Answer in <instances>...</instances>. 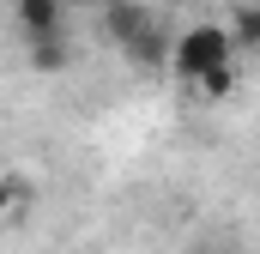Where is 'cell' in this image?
I'll return each mask as SVG.
<instances>
[{"label":"cell","instance_id":"obj_1","mask_svg":"<svg viewBox=\"0 0 260 254\" xmlns=\"http://www.w3.org/2000/svg\"><path fill=\"white\" fill-rule=\"evenodd\" d=\"M236 67V37H230V24H188V30H176V49H170V73L176 79H188V85H212L218 73H230Z\"/></svg>","mask_w":260,"mask_h":254},{"label":"cell","instance_id":"obj_2","mask_svg":"<svg viewBox=\"0 0 260 254\" xmlns=\"http://www.w3.org/2000/svg\"><path fill=\"white\" fill-rule=\"evenodd\" d=\"M67 0H12V24H18V37L30 43V49H43V43H67Z\"/></svg>","mask_w":260,"mask_h":254},{"label":"cell","instance_id":"obj_3","mask_svg":"<svg viewBox=\"0 0 260 254\" xmlns=\"http://www.w3.org/2000/svg\"><path fill=\"white\" fill-rule=\"evenodd\" d=\"M103 30L127 49V43H139V37L151 30V12H145L139 0H109V6H103Z\"/></svg>","mask_w":260,"mask_h":254},{"label":"cell","instance_id":"obj_4","mask_svg":"<svg viewBox=\"0 0 260 254\" xmlns=\"http://www.w3.org/2000/svg\"><path fill=\"white\" fill-rule=\"evenodd\" d=\"M230 37H236V49H260V0H242L230 12Z\"/></svg>","mask_w":260,"mask_h":254},{"label":"cell","instance_id":"obj_5","mask_svg":"<svg viewBox=\"0 0 260 254\" xmlns=\"http://www.w3.org/2000/svg\"><path fill=\"white\" fill-rule=\"evenodd\" d=\"M30 61L43 67V73H61V67H67V43H43V49H30Z\"/></svg>","mask_w":260,"mask_h":254}]
</instances>
